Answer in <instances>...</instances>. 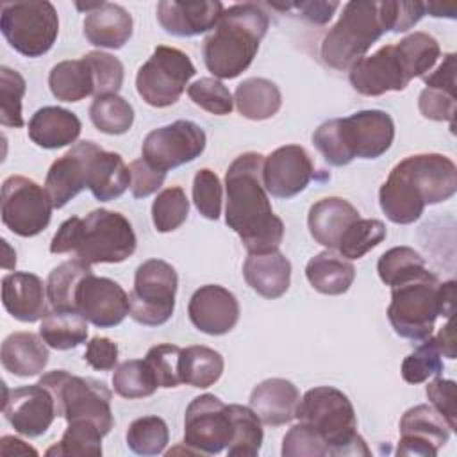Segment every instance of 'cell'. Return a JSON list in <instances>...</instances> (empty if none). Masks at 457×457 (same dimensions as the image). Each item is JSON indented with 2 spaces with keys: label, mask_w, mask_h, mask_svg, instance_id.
Returning <instances> with one entry per match:
<instances>
[{
  "label": "cell",
  "mask_w": 457,
  "mask_h": 457,
  "mask_svg": "<svg viewBox=\"0 0 457 457\" xmlns=\"http://www.w3.org/2000/svg\"><path fill=\"white\" fill-rule=\"evenodd\" d=\"M0 453L2 455H37V452L29 446L27 443H23L21 439L14 437V436H4L0 439Z\"/></svg>",
  "instance_id": "cell-62"
},
{
  "label": "cell",
  "mask_w": 457,
  "mask_h": 457,
  "mask_svg": "<svg viewBox=\"0 0 457 457\" xmlns=\"http://www.w3.org/2000/svg\"><path fill=\"white\" fill-rule=\"evenodd\" d=\"M189 214V200L180 186L162 189L152 204V220L157 232L177 230Z\"/></svg>",
  "instance_id": "cell-46"
},
{
  "label": "cell",
  "mask_w": 457,
  "mask_h": 457,
  "mask_svg": "<svg viewBox=\"0 0 457 457\" xmlns=\"http://www.w3.org/2000/svg\"><path fill=\"white\" fill-rule=\"evenodd\" d=\"M427 87H439L455 93V54H446L441 64L423 77Z\"/></svg>",
  "instance_id": "cell-60"
},
{
  "label": "cell",
  "mask_w": 457,
  "mask_h": 457,
  "mask_svg": "<svg viewBox=\"0 0 457 457\" xmlns=\"http://www.w3.org/2000/svg\"><path fill=\"white\" fill-rule=\"evenodd\" d=\"M441 355L448 357V359H455L457 352H455V336H453V328H452V318H448V321L445 323V327H441V330L437 332V336L434 337Z\"/></svg>",
  "instance_id": "cell-61"
},
{
  "label": "cell",
  "mask_w": 457,
  "mask_h": 457,
  "mask_svg": "<svg viewBox=\"0 0 457 457\" xmlns=\"http://www.w3.org/2000/svg\"><path fill=\"white\" fill-rule=\"evenodd\" d=\"M228 409L234 421V436L227 446L228 457H255L264 437L261 420L250 407L230 403Z\"/></svg>",
  "instance_id": "cell-41"
},
{
  "label": "cell",
  "mask_w": 457,
  "mask_h": 457,
  "mask_svg": "<svg viewBox=\"0 0 457 457\" xmlns=\"http://www.w3.org/2000/svg\"><path fill=\"white\" fill-rule=\"evenodd\" d=\"M389 32L384 2L352 0L321 41V59L334 70H350L382 34Z\"/></svg>",
  "instance_id": "cell-8"
},
{
  "label": "cell",
  "mask_w": 457,
  "mask_h": 457,
  "mask_svg": "<svg viewBox=\"0 0 457 457\" xmlns=\"http://www.w3.org/2000/svg\"><path fill=\"white\" fill-rule=\"evenodd\" d=\"M282 457H325L328 448L323 437L307 423L291 427L282 439Z\"/></svg>",
  "instance_id": "cell-52"
},
{
  "label": "cell",
  "mask_w": 457,
  "mask_h": 457,
  "mask_svg": "<svg viewBox=\"0 0 457 457\" xmlns=\"http://www.w3.org/2000/svg\"><path fill=\"white\" fill-rule=\"evenodd\" d=\"M270 18L257 4H234L223 11L214 30L204 39L202 55L214 79H236L253 61Z\"/></svg>",
  "instance_id": "cell-4"
},
{
  "label": "cell",
  "mask_w": 457,
  "mask_h": 457,
  "mask_svg": "<svg viewBox=\"0 0 457 457\" xmlns=\"http://www.w3.org/2000/svg\"><path fill=\"white\" fill-rule=\"evenodd\" d=\"M48 87L57 100L79 102L89 95H95L93 71L84 57L61 61L50 70Z\"/></svg>",
  "instance_id": "cell-34"
},
{
  "label": "cell",
  "mask_w": 457,
  "mask_h": 457,
  "mask_svg": "<svg viewBox=\"0 0 457 457\" xmlns=\"http://www.w3.org/2000/svg\"><path fill=\"white\" fill-rule=\"evenodd\" d=\"M89 273H93L91 266L80 259H70L54 268L46 280L50 305L57 311H75L77 287Z\"/></svg>",
  "instance_id": "cell-37"
},
{
  "label": "cell",
  "mask_w": 457,
  "mask_h": 457,
  "mask_svg": "<svg viewBox=\"0 0 457 457\" xmlns=\"http://www.w3.org/2000/svg\"><path fill=\"white\" fill-rule=\"evenodd\" d=\"M311 425L325 441L328 455H370L357 434V418L350 398L332 386L309 389L298 403L296 416Z\"/></svg>",
  "instance_id": "cell-7"
},
{
  "label": "cell",
  "mask_w": 457,
  "mask_h": 457,
  "mask_svg": "<svg viewBox=\"0 0 457 457\" xmlns=\"http://www.w3.org/2000/svg\"><path fill=\"white\" fill-rule=\"evenodd\" d=\"M177 286L179 277L170 262L148 259L139 264L129 295L130 318L146 327L166 323L175 311Z\"/></svg>",
  "instance_id": "cell-11"
},
{
  "label": "cell",
  "mask_w": 457,
  "mask_h": 457,
  "mask_svg": "<svg viewBox=\"0 0 457 457\" xmlns=\"http://www.w3.org/2000/svg\"><path fill=\"white\" fill-rule=\"evenodd\" d=\"M314 175V166L300 145H284L262 161V184L275 198H291L302 193Z\"/></svg>",
  "instance_id": "cell-19"
},
{
  "label": "cell",
  "mask_w": 457,
  "mask_h": 457,
  "mask_svg": "<svg viewBox=\"0 0 457 457\" xmlns=\"http://www.w3.org/2000/svg\"><path fill=\"white\" fill-rule=\"evenodd\" d=\"M39 336L55 350H71L87 339V320L77 311L54 309L41 320Z\"/></svg>",
  "instance_id": "cell-36"
},
{
  "label": "cell",
  "mask_w": 457,
  "mask_h": 457,
  "mask_svg": "<svg viewBox=\"0 0 457 457\" xmlns=\"http://www.w3.org/2000/svg\"><path fill=\"white\" fill-rule=\"evenodd\" d=\"M102 437L100 428L89 420L70 421L61 441L45 452L46 457H98L102 455Z\"/></svg>",
  "instance_id": "cell-38"
},
{
  "label": "cell",
  "mask_w": 457,
  "mask_h": 457,
  "mask_svg": "<svg viewBox=\"0 0 457 457\" xmlns=\"http://www.w3.org/2000/svg\"><path fill=\"white\" fill-rule=\"evenodd\" d=\"M207 143L204 129L191 120H177L154 129L143 141V159L161 171L179 168L200 157Z\"/></svg>",
  "instance_id": "cell-15"
},
{
  "label": "cell",
  "mask_w": 457,
  "mask_h": 457,
  "mask_svg": "<svg viewBox=\"0 0 457 457\" xmlns=\"http://www.w3.org/2000/svg\"><path fill=\"white\" fill-rule=\"evenodd\" d=\"M352 87L364 96L403 91L412 80L395 45H384L375 54L359 59L348 73Z\"/></svg>",
  "instance_id": "cell-18"
},
{
  "label": "cell",
  "mask_w": 457,
  "mask_h": 457,
  "mask_svg": "<svg viewBox=\"0 0 457 457\" xmlns=\"http://www.w3.org/2000/svg\"><path fill=\"white\" fill-rule=\"evenodd\" d=\"M443 371L441 352L434 337H427L421 345L411 352L402 362V377L409 384H421L430 377H439Z\"/></svg>",
  "instance_id": "cell-48"
},
{
  "label": "cell",
  "mask_w": 457,
  "mask_h": 457,
  "mask_svg": "<svg viewBox=\"0 0 457 457\" xmlns=\"http://www.w3.org/2000/svg\"><path fill=\"white\" fill-rule=\"evenodd\" d=\"M37 382L54 395L57 416L64 418L68 423L89 420L104 436L111 432L114 425L111 389L104 382L71 375L66 370L48 371Z\"/></svg>",
  "instance_id": "cell-9"
},
{
  "label": "cell",
  "mask_w": 457,
  "mask_h": 457,
  "mask_svg": "<svg viewBox=\"0 0 457 457\" xmlns=\"http://www.w3.org/2000/svg\"><path fill=\"white\" fill-rule=\"evenodd\" d=\"M389 32H405L414 27L425 16V4L423 2H384Z\"/></svg>",
  "instance_id": "cell-57"
},
{
  "label": "cell",
  "mask_w": 457,
  "mask_h": 457,
  "mask_svg": "<svg viewBox=\"0 0 457 457\" xmlns=\"http://www.w3.org/2000/svg\"><path fill=\"white\" fill-rule=\"evenodd\" d=\"M305 277L316 291L336 296L350 289L355 278V268L348 259L327 248L309 259Z\"/></svg>",
  "instance_id": "cell-32"
},
{
  "label": "cell",
  "mask_w": 457,
  "mask_h": 457,
  "mask_svg": "<svg viewBox=\"0 0 457 457\" xmlns=\"http://www.w3.org/2000/svg\"><path fill=\"white\" fill-rule=\"evenodd\" d=\"M187 95L204 111L218 116L230 114L234 109V98L228 87L214 77H204L187 86Z\"/></svg>",
  "instance_id": "cell-49"
},
{
  "label": "cell",
  "mask_w": 457,
  "mask_h": 457,
  "mask_svg": "<svg viewBox=\"0 0 457 457\" xmlns=\"http://www.w3.org/2000/svg\"><path fill=\"white\" fill-rule=\"evenodd\" d=\"M89 118L100 132L120 136L130 130L134 123V109L118 93L98 95L89 107Z\"/></svg>",
  "instance_id": "cell-39"
},
{
  "label": "cell",
  "mask_w": 457,
  "mask_h": 457,
  "mask_svg": "<svg viewBox=\"0 0 457 457\" xmlns=\"http://www.w3.org/2000/svg\"><path fill=\"white\" fill-rule=\"evenodd\" d=\"M243 277L257 295L273 300L289 289L291 262L278 250L248 253L243 264Z\"/></svg>",
  "instance_id": "cell-28"
},
{
  "label": "cell",
  "mask_w": 457,
  "mask_h": 457,
  "mask_svg": "<svg viewBox=\"0 0 457 457\" xmlns=\"http://www.w3.org/2000/svg\"><path fill=\"white\" fill-rule=\"evenodd\" d=\"M170 441L168 425L159 416H143L134 420L127 430V445L137 455L162 453Z\"/></svg>",
  "instance_id": "cell-45"
},
{
  "label": "cell",
  "mask_w": 457,
  "mask_h": 457,
  "mask_svg": "<svg viewBox=\"0 0 457 457\" xmlns=\"http://www.w3.org/2000/svg\"><path fill=\"white\" fill-rule=\"evenodd\" d=\"M96 146L98 145L95 141H79L52 162L45 179V189L54 209L64 207L84 187H87L89 159Z\"/></svg>",
  "instance_id": "cell-21"
},
{
  "label": "cell",
  "mask_w": 457,
  "mask_h": 457,
  "mask_svg": "<svg viewBox=\"0 0 457 457\" xmlns=\"http://www.w3.org/2000/svg\"><path fill=\"white\" fill-rule=\"evenodd\" d=\"M129 186L130 171L121 155L96 146L87 168V187L93 196L100 202H109L121 196Z\"/></svg>",
  "instance_id": "cell-31"
},
{
  "label": "cell",
  "mask_w": 457,
  "mask_h": 457,
  "mask_svg": "<svg viewBox=\"0 0 457 457\" xmlns=\"http://www.w3.org/2000/svg\"><path fill=\"white\" fill-rule=\"evenodd\" d=\"M2 221L16 236L43 232L52 218V200L45 187L23 175H11L2 184Z\"/></svg>",
  "instance_id": "cell-13"
},
{
  "label": "cell",
  "mask_w": 457,
  "mask_h": 457,
  "mask_svg": "<svg viewBox=\"0 0 457 457\" xmlns=\"http://www.w3.org/2000/svg\"><path fill=\"white\" fill-rule=\"evenodd\" d=\"M386 236H387V230H386L384 221L375 220V218H366V220L359 218L341 236L339 245H337L339 255H343L348 261L361 259L371 248H375L378 243H382L386 239Z\"/></svg>",
  "instance_id": "cell-44"
},
{
  "label": "cell",
  "mask_w": 457,
  "mask_h": 457,
  "mask_svg": "<svg viewBox=\"0 0 457 457\" xmlns=\"http://www.w3.org/2000/svg\"><path fill=\"white\" fill-rule=\"evenodd\" d=\"M225 362L220 352L209 346H187L180 353V380L182 384L205 389L216 384L223 373Z\"/></svg>",
  "instance_id": "cell-35"
},
{
  "label": "cell",
  "mask_w": 457,
  "mask_h": 457,
  "mask_svg": "<svg viewBox=\"0 0 457 457\" xmlns=\"http://www.w3.org/2000/svg\"><path fill=\"white\" fill-rule=\"evenodd\" d=\"M130 221L116 211L95 209L86 218L71 216L52 237V253H75L86 264L123 262L136 250Z\"/></svg>",
  "instance_id": "cell-3"
},
{
  "label": "cell",
  "mask_w": 457,
  "mask_h": 457,
  "mask_svg": "<svg viewBox=\"0 0 457 457\" xmlns=\"http://www.w3.org/2000/svg\"><path fill=\"white\" fill-rule=\"evenodd\" d=\"M196 73L189 55L179 48L159 45L148 61L137 70L136 89L152 107H170L184 93Z\"/></svg>",
  "instance_id": "cell-12"
},
{
  "label": "cell",
  "mask_w": 457,
  "mask_h": 457,
  "mask_svg": "<svg viewBox=\"0 0 457 457\" xmlns=\"http://www.w3.org/2000/svg\"><path fill=\"white\" fill-rule=\"evenodd\" d=\"M0 29L5 41L25 57L46 54L59 34V16L48 0L5 2L0 9Z\"/></svg>",
  "instance_id": "cell-10"
},
{
  "label": "cell",
  "mask_w": 457,
  "mask_h": 457,
  "mask_svg": "<svg viewBox=\"0 0 457 457\" xmlns=\"http://www.w3.org/2000/svg\"><path fill=\"white\" fill-rule=\"evenodd\" d=\"M395 46L411 79L425 77L441 55L437 39L427 32H412Z\"/></svg>",
  "instance_id": "cell-40"
},
{
  "label": "cell",
  "mask_w": 457,
  "mask_h": 457,
  "mask_svg": "<svg viewBox=\"0 0 457 457\" xmlns=\"http://www.w3.org/2000/svg\"><path fill=\"white\" fill-rule=\"evenodd\" d=\"M86 362L98 371L114 370L118 364V345L109 337H93L84 353Z\"/></svg>",
  "instance_id": "cell-58"
},
{
  "label": "cell",
  "mask_w": 457,
  "mask_h": 457,
  "mask_svg": "<svg viewBox=\"0 0 457 457\" xmlns=\"http://www.w3.org/2000/svg\"><path fill=\"white\" fill-rule=\"evenodd\" d=\"M75 311L95 327H116L130 311L129 295L112 278L89 273L77 287Z\"/></svg>",
  "instance_id": "cell-17"
},
{
  "label": "cell",
  "mask_w": 457,
  "mask_h": 457,
  "mask_svg": "<svg viewBox=\"0 0 457 457\" xmlns=\"http://www.w3.org/2000/svg\"><path fill=\"white\" fill-rule=\"evenodd\" d=\"M187 314L200 332L223 336L236 327L239 320V303L237 298L223 286L205 284L189 298Z\"/></svg>",
  "instance_id": "cell-22"
},
{
  "label": "cell",
  "mask_w": 457,
  "mask_h": 457,
  "mask_svg": "<svg viewBox=\"0 0 457 457\" xmlns=\"http://www.w3.org/2000/svg\"><path fill=\"white\" fill-rule=\"evenodd\" d=\"M262 161L264 155L246 152L237 155L225 173V221L248 253L278 250L284 237V223L273 214L262 184Z\"/></svg>",
  "instance_id": "cell-1"
},
{
  "label": "cell",
  "mask_w": 457,
  "mask_h": 457,
  "mask_svg": "<svg viewBox=\"0 0 457 457\" xmlns=\"http://www.w3.org/2000/svg\"><path fill=\"white\" fill-rule=\"evenodd\" d=\"M455 280L439 282L432 271L391 287L387 318L400 337L423 341L432 336L437 316L455 312Z\"/></svg>",
  "instance_id": "cell-6"
},
{
  "label": "cell",
  "mask_w": 457,
  "mask_h": 457,
  "mask_svg": "<svg viewBox=\"0 0 457 457\" xmlns=\"http://www.w3.org/2000/svg\"><path fill=\"white\" fill-rule=\"evenodd\" d=\"M393 139V118L380 109L327 120L312 134L314 146L332 166H346L355 157L377 159L391 148Z\"/></svg>",
  "instance_id": "cell-5"
},
{
  "label": "cell",
  "mask_w": 457,
  "mask_h": 457,
  "mask_svg": "<svg viewBox=\"0 0 457 457\" xmlns=\"http://www.w3.org/2000/svg\"><path fill=\"white\" fill-rule=\"evenodd\" d=\"M234 104L241 116L248 120H268L282 105V95L275 82L261 77L243 80L234 93Z\"/></svg>",
  "instance_id": "cell-33"
},
{
  "label": "cell",
  "mask_w": 457,
  "mask_h": 457,
  "mask_svg": "<svg viewBox=\"0 0 457 457\" xmlns=\"http://www.w3.org/2000/svg\"><path fill=\"white\" fill-rule=\"evenodd\" d=\"M129 171H130V191L134 198H146L154 195L166 179V171L154 168L143 157L132 161L129 166Z\"/></svg>",
  "instance_id": "cell-56"
},
{
  "label": "cell",
  "mask_w": 457,
  "mask_h": 457,
  "mask_svg": "<svg viewBox=\"0 0 457 457\" xmlns=\"http://www.w3.org/2000/svg\"><path fill=\"white\" fill-rule=\"evenodd\" d=\"M225 7L218 0H162L157 4V21L171 36L191 37L214 29Z\"/></svg>",
  "instance_id": "cell-23"
},
{
  "label": "cell",
  "mask_w": 457,
  "mask_h": 457,
  "mask_svg": "<svg viewBox=\"0 0 457 457\" xmlns=\"http://www.w3.org/2000/svg\"><path fill=\"white\" fill-rule=\"evenodd\" d=\"M84 61L93 71L95 96L120 91L123 84V64L118 57L105 52H87Z\"/></svg>",
  "instance_id": "cell-51"
},
{
  "label": "cell",
  "mask_w": 457,
  "mask_h": 457,
  "mask_svg": "<svg viewBox=\"0 0 457 457\" xmlns=\"http://www.w3.org/2000/svg\"><path fill=\"white\" fill-rule=\"evenodd\" d=\"M112 387L120 396L134 400L154 395L159 384L145 359H130L116 366L112 373Z\"/></svg>",
  "instance_id": "cell-43"
},
{
  "label": "cell",
  "mask_w": 457,
  "mask_h": 457,
  "mask_svg": "<svg viewBox=\"0 0 457 457\" xmlns=\"http://www.w3.org/2000/svg\"><path fill=\"white\" fill-rule=\"evenodd\" d=\"M450 427L445 418L427 403L407 409L400 420L398 455L436 457L450 439Z\"/></svg>",
  "instance_id": "cell-20"
},
{
  "label": "cell",
  "mask_w": 457,
  "mask_h": 457,
  "mask_svg": "<svg viewBox=\"0 0 457 457\" xmlns=\"http://www.w3.org/2000/svg\"><path fill=\"white\" fill-rule=\"evenodd\" d=\"M300 403L298 387L286 378H266L250 393V409L261 423L280 427L295 420Z\"/></svg>",
  "instance_id": "cell-26"
},
{
  "label": "cell",
  "mask_w": 457,
  "mask_h": 457,
  "mask_svg": "<svg viewBox=\"0 0 457 457\" xmlns=\"http://www.w3.org/2000/svg\"><path fill=\"white\" fill-rule=\"evenodd\" d=\"M82 123L68 109L46 105L37 109L29 121V137L41 148L55 150L75 143L80 136Z\"/></svg>",
  "instance_id": "cell-29"
},
{
  "label": "cell",
  "mask_w": 457,
  "mask_h": 457,
  "mask_svg": "<svg viewBox=\"0 0 457 457\" xmlns=\"http://www.w3.org/2000/svg\"><path fill=\"white\" fill-rule=\"evenodd\" d=\"M80 11H86L84 36L93 46L118 50L132 36V16L120 4L95 2L77 4Z\"/></svg>",
  "instance_id": "cell-24"
},
{
  "label": "cell",
  "mask_w": 457,
  "mask_h": 457,
  "mask_svg": "<svg viewBox=\"0 0 457 457\" xmlns=\"http://www.w3.org/2000/svg\"><path fill=\"white\" fill-rule=\"evenodd\" d=\"M193 202L198 212L207 220H218L221 212V182L218 175L204 168L193 179Z\"/></svg>",
  "instance_id": "cell-53"
},
{
  "label": "cell",
  "mask_w": 457,
  "mask_h": 457,
  "mask_svg": "<svg viewBox=\"0 0 457 457\" xmlns=\"http://www.w3.org/2000/svg\"><path fill=\"white\" fill-rule=\"evenodd\" d=\"M46 284L29 271H11L2 278V303L5 311L25 323L43 320L48 311Z\"/></svg>",
  "instance_id": "cell-25"
},
{
  "label": "cell",
  "mask_w": 457,
  "mask_h": 457,
  "mask_svg": "<svg viewBox=\"0 0 457 457\" xmlns=\"http://www.w3.org/2000/svg\"><path fill=\"white\" fill-rule=\"evenodd\" d=\"M377 271L380 280L395 287L398 284H403L423 271H427L425 259L411 246H395L384 252L377 262Z\"/></svg>",
  "instance_id": "cell-42"
},
{
  "label": "cell",
  "mask_w": 457,
  "mask_h": 457,
  "mask_svg": "<svg viewBox=\"0 0 457 457\" xmlns=\"http://www.w3.org/2000/svg\"><path fill=\"white\" fill-rule=\"evenodd\" d=\"M180 353H182V348L171 343L155 345L146 352L145 361L154 371V377L159 387H177L179 384H182L180 370H179Z\"/></svg>",
  "instance_id": "cell-50"
},
{
  "label": "cell",
  "mask_w": 457,
  "mask_h": 457,
  "mask_svg": "<svg viewBox=\"0 0 457 457\" xmlns=\"http://www.w3.org/2000/svg\"><path fill=\"white\" fill-rule=\"evenodd\" d=\"M420 112L434 121H450L453 127L455 118V93L439 89V87H425L418 98Z\"/></svg>",
  "instance_id": "cell-54"
},
{
  "label": "cell",
  "mask_w": 457,
  "mask_h": 457,
  "mask_svg": "<svg viewBox=\"0 0 457 457\" xmlns=\"http://www.w3.org/2000/svg\"><path fill=\"white\" fill-rule=\"evenodd\" d=\"M271 7L277 9H296L302 12V16L316 25H325L330 21L332 14L339 7V2H296V4H271Z\"/></svg>",
  "instance_id": "cell-59"
},
{
  "label": "cell",
  "mask_w": 457,
  "mask_h": 457,
  "mask_svg": "<svg viewBox=\"0 0 457 457\" xmlns=\"http://www.w3.org/2000/svg\"><path fill=\"white\" fill-rule=\"evenodd\" d=\"M427 396L432 407L445 418L450 430L457 428V403H455V382L450 378L436 377L427 386Z\"/></svg>",
  "instance_id": "cell-55"
},
{
  "label": "cell",
  "mask_w": 457,
  "mask_h": 457,
  "mask_svg": "<svg viewBox=\"0 0 457 457\" xmlns=\"http://www.w3.org/2000/svg\"><path fill=\"white\" fill-rule=\"evenodd\" d=\"M48 357L45 339L32 332H12L4 339L0 348L2 366L16 377L39 375Z\"/></svg>",
  "instance_id": "cell-30"
},
{
  "label": "cell",
  "mask_w": 457,
  "mask_h": 457,
  "mask_svg": "<svg viewBox=\"0 0 457 457\" xmlns=\"http://www.w3.org/2000/svg\"><path fill=\"white\" fill-rule=\"evenodd\" d=\"M234 436V421L227 403L205 393L191 400L184 414V445L200 455L223 452Z\"/></svg>",
  "instance_id": "cell-14"
},
{
  "label": "cell",
  "mask_w": 457,
  "mask_h": 457,
  "mask_svg": "<svg viewBox=\"0 0 457 457\" xmlns=\"http://www.w3.org/2000/svg\"><path fill=\"white\" fill-rule=\"evenodd\" d=\"M359 218V211L348 200L327 196L311 205L307 227L316 243L328 250H336L345 230Z\"/></svg>",
  "instance_id": "cell-27"
},
{
  "label": "cell",
  "mask_w": 457,
  "mask_h": 457,
  "mask_svg": "<svg viewBox=\"0 0 457 457\" xmlns=\"http://www.w3.org/2000/svg\"><path fill=\"white\" fill-rule=\"evenodd\" d=\"M427 11L432 16H445V12H448V18H455V7H445V5H437V4H425V12Z\"/></svg>",
  "instance_id": "cell-63"
},
{
  "label": "cell",
  "mask_w": 457,
  "mask_h": 457,
  "mask_svg": "<svg viewBox=\"0 0 457 457\" xmlns=\"http://www.w3.org/2000/svg\"><path fill=\"white\" fill-rule=\"evenodd\" d=\"M25 79L12 68H0V123L4 127L20 129L25 125L21 114V100L25 95Z\"/></svg>",
  "instance_id": "cell-47"
},
{
  "label": "cell",
  "mask_w": 457,
  "mask_h": 457,
  "mask_svg": "<svg viewBox=\"0 0 457 457\" xmlns=\"http://www.w3.org/2000/svg\"><path fill=\"white\" fill-rule=\"evenodd\" d=\"M457 191L455 162L443 154H416L400 161L378 191V202L393 223L420 220L425 205L441 204Z\"/></svg>",
  "instance_id": "cell-2"
},
{
  "label": "cell",
  "mask_w": 457,
  "mask_h": 457,
  "mask_svg": "<svg viewBox=\"0 0 457 457\" xmlns=\"http://www.w3.org/2000/svg\"><path fill=\"white\" fill-rule=\"evenodd\" d=\"M2 411L11 427L25 437L43 436L57 416L54 395L39 382L5 389Z\"/></svg>",
  "instance_id": "cell-16"
}]
</instances>
